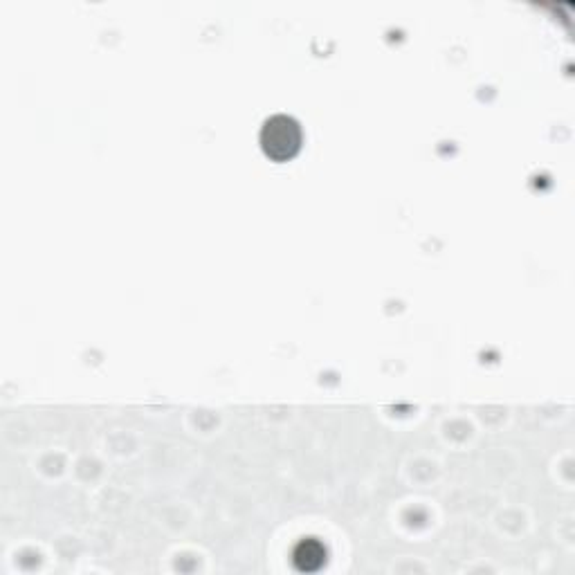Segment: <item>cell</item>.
I'll use <instances>...</instances> for the list:
<instances>
[{"label":"cell","mask_w":575,"mask_h":575,"mask_svg":"<svg viewBox=\"0 0 575 575\" xmlns=\"http://www.w3.org/2000/svg\"><path fill=\"white\" fill-rule=\"evenodd\" d=\"M299 129L288 117H275L263 131V146L275 160H286L299 149Z\"/></svg>","instance_id":"6da1fadb"}]
</instances>
